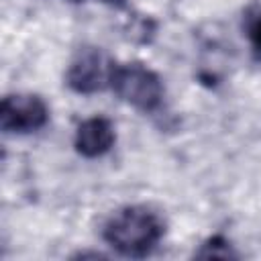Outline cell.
<instances>
[{"label":"cell","instance_id":"cell-3","mask_svg":"<svg viewBox=\"0 0 261 261\" xmlns=\"http://www.w3.org/2000/svg\"><path fill=\"white\" fill-rule=\"evenodd\" d=\"M49 122V106L37 94H8L0 108V126L6 135H31Z\"/></svg>","mask_w":261,"mask_h":261},{"label":"cell","instance_id":"cell-5","mask_svg":"<svg viewBox=\"0 0 261 261\" xmlns=\"http://www.w3.org/2000/svg\"><path fill=\"white\" fill-rule=\"evenodd\" d=\"M116 143V130L114 124L106 116H92L80 122L75 137H73V147L82 157L96 159L106 155Z\"/></svg>","mask_w":261,"mask_h":261},{"label":"cell","instance_id":"cell-6","mask_svg":"<svg viewBox=\"0 0 261 261\" xmlns=\"http://www.w3.org/2000/svg\"><path fill=\"white\" fill-rule=\"evenodd\" d=\"M196 257H204V259H234L237 257V251L232 249L230 241H226L224 237L220 234H214L210 237L208 241H204L200 245V249L196 251Z\"/></svg>","mask_w":261,"mask_h":261},{"label":"cell","instance_id":"cell-1","mask_svg":"<svg viewBox=\"0 0 261 261\" xmlns=\"http://www.w3.org/2000/svg\"><path fill=\"white\" fill-rule=\"evenodd\" d=\"M165 222L149 206L133 204L116 210L104 224V241L124 257H147L161 243Z\"/></svg>","mask_w":261,"mask_h":261},{"label":"cell","instance_id":"cell-4","mask_svg":"<svg viewBox=\"0 0 261 261\" xmlns=\"http://www.w3.org/2000/svg\"><path fill=\"white\" fill-rule=\"evenodd\" d=\"M114 63L108 61V57L96 49V47H84L75 53L71 59L67 71H65V84L75 94H94L100 92L110 84Z\"/></svg>","mask_w":261,"mask_h":261},{"label":"cell","instance_id":"cell-8","mask_svg":"<svg viewBox=\"0 0 261 261\" xmlns=\"http://www.w3.org/2000/svg\"><path fill=\"white\" fill-rule=\"evenodd\" d=\"M96 2H102V4H108V6H114V8H124L126 6V0H96Z\"/></svg>","mask_w":261,"mask_h":261},{"label":"cell","instance_id":"cell-7","mask_svg":"<svg viewBox=\"0 0 261 261\" xmlns=\"http://www.w3.org/2000/svg\"><path fill=\"white\" fill-rule=\"evenodd\" d=\"M245 31L257 53H261V4H253L245 14Z\"/></svg>","mask_w":261,"mask_h":261},{"label":"cell","instance_id":"cell-2","mask_svg":"<svg viewBox=\"0 0 261 261\" xmlns=\"http://www.w3.org/2000/svg\"><path fill=\"white\" fill-rule=\"evenodd\" d=\"M108 86L118 96V100L141 112H155L165 96L161 77L143 63L114 65Z\"/></svg>","mask_w":261,"mask_h":261}]
</instances>
